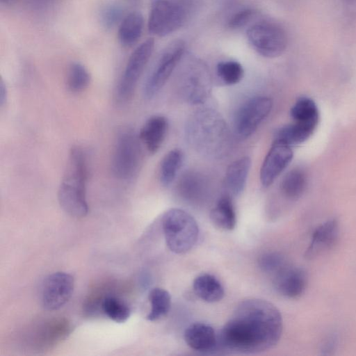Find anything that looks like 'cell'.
<instances>
[{
    "instance_id": "obj_19",
    "label": "cell",
    "mask_w": 356,
    "mask_h": 356,
    "mask_svg": "<svg viewBox=\"0 0 356 356\" xmlns=\"http://www.w3.org/2000/svg\"><path fill=\"white\" fill-rule=\"evenodd\" d=\"M144 19L138 11H132L124 16L119 24L118 38L122 46L131 47L136 44L142 35Z\"/></svg>"
},
{
    "instance_id": "obj_2",
    "label": "cell",
    "mask_w": 356,
    "mask_h": 356,
    "mask_svg": "<svg viewBox=\"0 0 356 356\" xmlns=\"http://www.w3.org/2000/svg\"><path fill=\"white\" fill-rule=\"evenodd\" d=\"M185 134L191 147L202 155L220 159L231 145L229 129L223 118L213 109L202 108L188 119Z\"/></svg>"
},
{
    "instance_id": "obj_9",
    "label": "cell",
    "mask_w": 356,
    "mask_h": 356,
    "mask_svg": "<svg viewBox=\"0 0 356 356\" xmlns=\"http://www.w3.org/2000/svg\"><path fill=\"white\" fill-rule=\"evenodd\" d=\"M246 36L252 48L266 58L280 56L287 47L285 31L273 23L253 24L247 30Z\"/></svg>"
},
{
    "instance_id": "obj_34",
    "label": "cell",
    "mask_w": 356,
    "mask_h": 356,
    "mask_svg": "<svg viewBox=\"0 0 356 356\" xmlns=\"http://www.w3.org/2000/svg\"><path fill=\"white\" fill-rule=\"evenodd\" d=\"M8 97V90L2 78L0 80V106H2L6 102Z\"/></svg>"
},
{
    "instance_id": "obj_35",
    "label": "cell",
    "mask_w": 356,
    "mask_h": 356,
    "mask_svg": "<svg viewBox=\"0 0 356 356\" xmlns=\"http://www.w3.org/2000/svg\"><path fill=\"white\" fill-rule=\"evenodd\" d=\"M333 338L330 339L329 341H326L323 345V347L322 348V350L323 351H326V352H328V351H331L334 348V344H335V342L334 341H333ZM322 350V351H323Z\"/></svg>"
},
{
    "instance_id": "obj_11",
    "label": "cell",
    "mask_w": 356,
    "mask_h": 356,
    "mask_svg": "<svg viewBox=\"0 0 356 356\" xmlns=\"http://www.w3.org/2000/svg\"><path fill=\"white\" fill-rule=\"evenodd\" d=\"M272 107L273 101L268 97L257 96L247 100L238 108L235 114V134L241 138L250 136L269 115Z\"/></svg>"
},
{
    "instance_id": "obj_5",
    "label": "cell",
    "mask_w": 356,
    "mask_h": 356,
    "mask_svg": "<svg viewBox=\"0 0 356 356\" xmlns=\"http://www.w3.org/2000/svg\"><path fill=\"white\" fill-rule=\"evenodd\" d=\"M140 142L138 135L130 128L119 132L111 159V170L117 179L128 181L138 175L143 161Z\"/></svg>"
},
{
    "instance_id": "obj_18",
    "label": "cell",
    "mask_w": 356,
    "mask_h": 356,
    "mask_svg": "<svg viewBox=\"0 0 356 356\" xmlns=\"http://www.w3.org/2000/svg\"><path fill=\"white\" fill-rule=\"evenodd\" d=\"M251 166V159L248 156L241 157L232 162L227 168L225 184L229 195H240L246 184Z\"/></svg>"
},
{
    "instance_id": "obj_27",
    "label": "cell",
    "mask_w": 356,
    "mask_h": 356,
    "mask_svg": "<svg viewBox=\"0 0 356 356\" xmlns=\"http://www.w3.org/2000/svg\"><path fill=\"white\" fill-rule=\"evenodd\" d=\"M90 74L88 69L79 62H73L69 66L67 74V86L68 90L74 93H78L90 84Z\"/></svg>"
},
{
    "instance_id": "obj_31",
    "label": "cell",
    "mask_w": 356,
    "mask_h": 356,
    "mask_svg": "<svg viewBox=\"0 0 356 356\" xmlns=\"http://www.w3.org/2000/svg\"><path fill=\"white\" fill-rule=\"evenodd\" d=\"M123 19V10L116 3L106 5L100 13V22L106 29H111Z\"/></svg>"
},
{
    "instance_id": "obj_1",
    "label": "cell",
    "mask_w": 356,
    "mask_h": 356,
    "mask_svg": "<svg viewBox=\"0 0 356 356\" xmlns=\"http://www.w3.org/2000/svg\"><path fill=\"white\" fill-rule=\"evenodd\" d=\"M283 330L282 315L261 299L241 301L218 334V346L240 353H257L273 348Z\"/></svg>"
},
{
    "instance_id": "obj_20",
    "label": "cell",
    "mask_w": 356,
    "mask_h": 356,
    "mask_svg": "<svg viewBox=\"0 0 356 356\" xmlns=\"http://www.w3.org/2000/svg\"><path fill=\"white\" fill-rule=\"evenodd\" d=\"M210 219L218 228L230 231L236 224V216L232 200L227 194L220 197L211 210Z\"/></svg>"
},
{
    "instance_id": "obj_3",
    "label": "cell",
    "mask_w": 356,
    "mask_h": 356,
    "mask_svg": "<svg viewBox=\"0 0 356 356\" xmlns=\"http://www.w3.org/2000/svg\"><path fill=\"white\" fill-rule=\"evenodd\" d=\"M88 162L86 151L80 146L71 148L66 168L58 191L60 207L68 215L82 218L88 212L86 184Z\"/></svg>"
},
{
    "instance_id": "obj_14",
    "label": "cell",
    "mask_w": 356,
    "mask_h": 356,
    "mask_svg": "<svg viewBox=\"0 0 356 356\" xmlns=\"http://www.w3.org/2000/svg\"><path fill=\"white\" fill-rule=\"evenodd\" d=\"M308 282L307 273L301 267L285 265L274 274L275 290L287 298H297L305 291Z\"/></svg>"
},
{
    "instance_id": "obj_13",
    "label": "cell",
    "mask_w": 356,
    "mask_h": 356,
    "mask_svg": "<svg viewBox=\"0 0 356 356\" xmlns=\"http://www.w3.org/2000/svg\"><path fill=\"white\" fill-rule=\"evenodd\" d=\"M293 156L291 146L273 141L260 169V181L263 186H270L289 165Z\"/></svg>"
},
{
    "instance_id": "obj_28",
    "label": "cell",
    "mask_w": 356,
    "mask_h": 356,
    "mask_svg": "<svg viewBox=\"0 0 356 356\" xmlns=\"http://www.w3.org/2000/svg\"><path fill=\"white\" fill-rule=\"evenodd\" d=\"M102 309L104 314L115 323H124L131 315V308L122 299L108 296L102 302Z\"/></svg>"
},
{
    "instance_id": "obj_23",
    "label": "cell",
    "mask_w": 356,
    "mask_h": 356,
    "mask_svg": "<svg viewBox=\"0 0 356 356\" xmlns=\"http://www.w3.org/2000/svg\"><path fill=\"white\" fill-rule=\"evenodd\" d=\"M183 161V153L179 149H173L163 156L159 168V180L163 186L167 187L174 181Z\"/></svg>"
},
{
    "instance_id": "obj_26",
    "label": "cell",
    "mask_w": 356,
    "mask_h": 356,
    "mask_svg": "<svg viewBox=\"0 0 356 356\" xmlns=\"http://www.w3.org/2000/svg\"><path fill=\"white\" fill-rule=\"evenodd\" d=\"M150 310L146 316L149 321H156L165 316L171 307V296L162 288L156 287L149 293Z\"/></svg>"
},
{
    "instance_id": "obj_7",
    "label": "cell",
    "mask_w": 356,
    "mask_h": 356,
    "mask_svg": "<svg viewBox=\"0 0 356 356\" xmlns=\"http://www.w3.org/2000/svg\"><path fill=\"white\" fill-rule=\"evenodd\" d=\"M154 49V40L148 38L140 44L130 55L115 90V100L118 104L129 102L135 91Z\"/></svg>"
},
{
    "instance_id": "obj_16",
    "label": "cell",
    "mask_w": 356,
    "mask_h": 356,
    "mask_svg": "<svg viewBox=\"0 0 356 356\" xmlns=\"http://www.w3.org/2000/svg\"><path fill=\"white\" fill-rule=\"evenodd\" d=\"M168 129L165 117L155 115L148 118L140 130L138 137L151 154L156 153L162 145Z\"/></svg>"
},
{
    "instance_id": "obj_21",
    "label": "cell",
    "mask_w": 356,
    "mask_h": 356,
    "mask_svg": "<svg viewBox=\"0 0 356 356\" xmlns=\"http://www.w3.org/2000/svg\"><path fill=\"white\" fill-rule=\"evenodd\" d=\"M193 289L195 295L207 302H216L222 299L225 292L220 282L211 274H202L195 278Z\"/></svg>"
},
{
    "instance_id": "obj_4",
    "label": "cell",
    "mask_w": 356,
    "mask_h": 356,
    "mask_svg": "<svg viewBox=\"0 0 356 356\" xmlns=\"http://www.w3.org/2000/svg\"><path fill=\"white\" fill-rule=\"evenodd\" d=\"M162 229L168 249L176 254L188 252L195 245L199 227L195 219L186 211L172 208L161 217Z\"/></svg>"
},
{
    "instance_id": "obj_33",
    "label": "cell",
    "mask_w": 356,
    "mask_h": 356,
    "mask_svg": "<svg viewBox=\"0 0 356 356\" xmlns=\"http://www.w3.org/2000/svg\"><path fill=\"white\" fill-rule=\"evenodd\" d=\"M253 14L254 11L249 8L236 13L228 22L229 27L231 29H239L244 26L251 19Z\"/></svg>"
},
{
    "instance_id": "obj_6",
    "label": "cell",
    "mask_w": 356,
    "mask_h": 356,
    "mask_svg": "<svg viewBox=\"0 0 356 356\" xmlns=\"http://www.w3.org/2000/svg\"><path fill=\"white\" fill-rule=\"evenodd\" d=\"M176 85L181 97L193 105L203 104L211 91V77L207 66L195 58L180 61Z\"/></svg>"
},
{
    "instance_id": "obj_25",
    "label": "cell",
    "mask_w": 356,
    "mask_h": 356,
    "mask_svg": "<svg viewBox=\"0 0 356 356\" xmlns=\"http://www.w3.org/2000/svg\"><path fill=\"white\" fill-rule=\"evenodd\" d=\"M307 177L304 171L295 168L287 172L280 182L282 194L290 200L299 198L305 192Z\"/></svg>"
},
{
    "instance_id": "obj_22",
    "label": "cell",
    "mask_w": 356,
    "mask_h": 356,
    "mask_svg": "<svg viewBox=\"0 0 356 356\" xmlns=\"http://www.w3.org/2000/svg\"><path fill=\"white\" fill-rule=\"evenodd\" d=\"M316 126L294 122L278 129L274 141L293 146L306 141L314 133Z\"/></svg>"
},
{
    "instance_id": "obj_8",
    "label": "cell",
    "mask_w": 356,
    "mask_h": 356,
    "mask_svg": "<svg viewBox=\"0 0 356 356\" xmlns=\"http://www.w3.org/2000/svg\"><path fill=\"white\" fill-rule=\"evenodd\" d=\"M185 47L183 40H176L163 50L144 84L143 95L146 99L153 98L165 86L182 59Z\"/></svg>"
},
{
    "instance_id": "obj_37",
    "label": "cell",
    "mask_w": 356,
    "mask_h": 356,
    "mask_svg": "<svg viewBox=\"0 0 356 356\" xmlns=\"http://www.w3.org/2000/svg\"><path fill=\"white\" fill-rule=\"evenodd\" d=\"M42 1H51V0H42Z\"/></svg>"
},
{
    "instance_id": "obj_24",
    "label": "cell",
    "mask_w": 356,
    "mask_h": 356,
    "mask_svg": "<svg viewBox=\"0 0 356 356\" xmlns=\"http://www.w3.org/2000/svg\"><path fill=\"white\" fill-rule=\"evenodd\" d=\"M290 115L294 122L317 126L319 113L316 103L307 97H301L291 108Z\"/></svg>"
},
{
    "instance_id": "obj_12",
    "label": "cell",
    "mask_w": 356,
    "mask_h": 356,
    "mask_svg": "<svg viewBox=\"0 0 356 356\" xmlns=\"http://www.w3.org/2000/svg\"><path fill=\"white\" fill-rule=\"evenodd\" d=\"M74 288V277L65 272H56L44 280L41 291L43 307L49 311L63 307L71 298Z\"/></svg>"
},
{
    "instance_id": "obj_15",
    "label": "cell",
    "mask_w": 356,
    "mask_h": 356,
    "mask_svg": "<svg viewBox=\"0 0 356 356\" xmlns=\"http://www.w3.org/2000/svg\"><path fill=\"white\" fill-rule=\"evenodd\" d=\"M339 233V222L335 218L319 225L312 233L305 250V257L313 259L332 248L337 241Z\"/></svg>"
},
{
    "instance_id": "obj_32",
    "label": "cell",
    "mask_w": 356,
    "mask_h": 356,
    "mask_svg": "<svg viewBox=\"0 0 356 356\" xmlns=\"http://www.w3.org/2000/svg\"><path fill=\"white\" fill-rule=\"evenodd\" d=\"M285 265L284 257L276 252L265 253L259 259V268L264 272L273 275Z\"/></svg>"
},
{
    "instance_id": "obj_30",
    "label": "cell",
    "mask_w": 356,
    "mask_h": 356,
    "mask_svg": "<svg viewBox=\"0 0 356 356\" xmlns=\"http://www.w3.org/2000/svg\"><path fill=\"white\" fill-rule=\"evenodd\" d=\"M178 184L179 192L186 197H192L200 194L206 186L204 178L195 172L184 173Z\"/></svg>"
},
{
    "instance_id": "obj_10",
    "label": "cell",
    "mask_w": 356,
    "mask_h": 356,
    "mask_svg": "<svg viewBox=\"0 0 356 356\" xmlns=\"http://www.w3.org/2000/svg\"><path fill=\"white\" fill-rule=\"evenodd\" d=\"M185 20L186 12L180 5L170 0H154L147 28L151 34L165 37L181 28Z\"/></svg>"
},
{
    "instance_id": "obj_36",
    "label": "cell",
    "mask_w": 356,
    "mask_h": 356,
    "mask_svg": "<svg viewBox=\"0 0 356 356\" xmlns=\"http://www.w3.org/2000/svg\"><path fill=\"white\" fill-rule=\"evenodd\" d=\"M15 0H0V3L3 6H10Z\"/></svg>"
},
{
    "instance_id": "obj_17",
    "label": "cell",
    "mask_w": 356,
    "mask_h": 356,
    "mask_svg": "<svg viewBox=\"0 0 356 356\" xmlns=\"http://www.w3.org/2000/svg\"><path fill=\"white\" fill-rule=\"evenodd\" d=\"M186 344L200 352H209L218 346V334L213 328L204 323L191 324L184 334Z\"/></svg>"
},
{
    "instance_id": "obj_29",
    "label": "cell",
    "mask_w": 356,
    "mask_h": 356,
    "mask_svg": "<svg viewBox=\"0 0 356 356\" xmlns=\"http://www.w3.org/2000/svg\"><path fill=\"white\" fill-rule=\"evenodd\" d=\"M216 74L225 84L234 85L241 81L244 70L241 63L236 60H224L217 64Z\"/></svg>"
}]
</instances>
